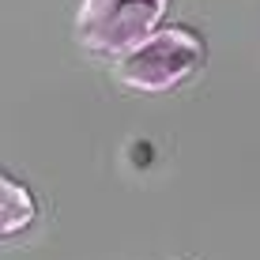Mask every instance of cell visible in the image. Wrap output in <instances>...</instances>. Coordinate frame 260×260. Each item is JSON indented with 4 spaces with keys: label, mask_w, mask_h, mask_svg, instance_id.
I'll return each mask as SVG.
<instances>
[{
    "label": "cell",
    "mask_w": 260,
    "mask_h": 260,
    "mask_svg": "<svg viewBox=\"0 0 260 260\" xmlns=\"http://www.w3.org/2000/svg\"><path fill=\"white\" fill-rule=\"evenodd\" d=\"M208 64V42L185 23H166L132 53L113 60V79L132 94H170Z\"/></svg>",
    "instance_id": "6da1fadb"
},
{
    "label": "cell",
    "mask_w": 260,
    "mask_h": 260,
    "mask_svg": "<svg viewBox=\"0 0 260 260\" xmlns=\"http://www.w3.org/2000/svg\"><path fill=\"white\" fill-rule=\"evenodd\" d=\"M170 4L174 0H79L72 19L76 46L91 57L121 60L158 26H166L162 19Z\"/></svg>",
    "instance_id": "7a4b0ae2"
},
{
    "label": "cell",
    "mask_w": 260,
    "mask_h": 260,
    "mask_svg": "<svg viewBox=\"0 0 260 260\" xmlns=\"http://www.w3.org/2000/svg\"><path fill=\"white\" fill-rule=\"evenodd\" d=\"M0 208H4V238H15L38 219V196L30 192V185L4 174L0 177Z\"/></svg>",
    "instance_id": "3957f363"
}]
</instances>
